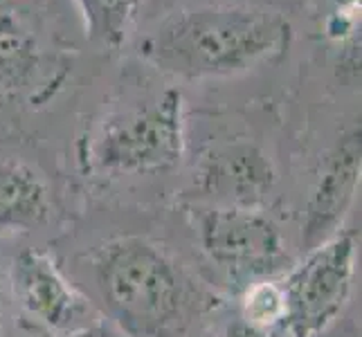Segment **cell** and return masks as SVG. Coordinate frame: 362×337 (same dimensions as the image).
<instances>
[{"label": "cell", "instance_id": "cell-1", "mask_svg": "<svg viewBox=\"0 0 362 337\" xmlns=\"http://www.w3.org/2000/svg\"><path fill=\"white\" fill-rule=\"evenodd\" d=\"M95 281L124 337H194L221 299L160 243L119 236L97 249Z\"/></svg>", "mask_w": 362, "mask_h": 337}, {"label": "cell", "instance_id": "cell-12", "mask_svg": "<svg viewBox=\"0 0 362 337\" xmlns=\"http://www.w3.org/2000/svg\"><path fill=\"white\" fill-rule=\"evenodd\" d=\"M243 315L250 326L255 329H270L284 319V292L281 285L261 279L252 283L243 299Z\"/></svg>", "mask_w": 362, "mask_h": 337}, {"label": "cell", "instance_id": "cell-13", "mask_svg": "<svg viewBox=\"0 0 362 337\" xmlns=\"http://www.w3.org/2000/svg\"><path fill=\"white\" fill-rule=\"evenodd\" d=\"M39 337H110L102 324L99 326H90V329H81V331H72V333H43Z\"/></svg>", "mask_w": 362, "mask_h": 337}, {"label": "cell", "instance_id": "cell-9", "mask_svg": "<svg viewBox=\"0 0 362 337\" xmlns=\"http://www.w3.org/2000/svg\"><path fill=\"white\" fill-rule=\"evenodd\" d=\"M52 211L49 187L34 167L0 160V236L43 227Z\"/></svg>", "mask_w": 362, "mask_h": 337}, {"label": "cell", "instance_id": "cell-7", "mask_svg": "<svg viewBox=\"0 0 362 337\" xmlns=\"http://www.w3.org/2000/svg\"><path fill=\"white\" fill-rule=\"evenodd\" d=\"M360 129H354L342 135V140L335 144L324 162L302 223V247L306 252L340 232V225L354 205L360 184Z\"/></svg>", "mask_w": 362, "mask_h": 337}, {"label": "cell", "instance_id": "cell-8", "mask_svg": "<svg viewBox=\"0 0 362 337\" xmlns=\"http://www.w3.org/2000/svg\"><path fill=\"white\" fill-rule=\"evenodd\" d=\"M205 189L221 198V205L255 207L274 180L270 160L255 146H230L207 160Z\"/></svg>", "mask_w": 362, "mask_h": 337}, {"label": "cell", "instance_id": "cell-3", "mask_svg": "<svg viewBox=\"0 0 362 337\" xmlns=\"http://www.w3.org/2000/svg\"><path fill=\"white\" fill-rule=\"evenodd\" d=\"M185 153L182 95L167 88L108 112L81 142V165L104 178L156 176L176 169Z\"/></svg>", "mask_w": 362, "mask_h": 337}, {"label": "cell", "instance_id": "cell-2", "mask_svg": "<svg viewBox=\"0 0 362 337\" xmlns=\"http://www.w3.org/2000/svg\"><path fill=\"white\" fill-rule=\"evenodd\" d=\"M293 28L255 5H203L171 11L140 41V57L185 81L239 77L284 54Z\"/></svg>", "mask_w": 362, "mask_h": 337}, {"label": "cell", "instance_id": "cell-11", "mask_svg": "<svg viewBox=\"0 0 362 337\" xmlns=\"http://www.w3.org/2000/svg\"><path fill=\"white\" fill-rule=\"evenodd\" d=\"M83 16L86 36L97 47L115 49L124 41L137 16L142 0H74Z\"/></svg>", "mask_w": 362, "mask_h": 337}, {"label": "cell", "instance_id": "cell-10", "mask_svg": "<svg viewBox=\"0 0 362 337\" xmlns=\"http://www.w3.org/2000/svg\"><path fill=\"white\" fill-rule=\"evenodd\" d=\"M43 49L16 0H0V93L25 90L41 70Z\"/></svg>", "mask_w": 362, "mask_h": 337}, {"label": "cell", "instance_id": "cell-14", "mask_svg": "<svg viewBox=\"0 0 362 337\" xmlns=\"http://www.w3.org/2000/svg\"><path fill=\"white\" fill-rule=\"evenodd\" d=\"M226 337H264V335H261L259 329L250 326L247 321H236V324H232V326L228 329Z\"/></svg>", "mask_w": 362, "mask_h": 337}, {"label": "cell", "instance_id": "cell-5", "mask_svg": "<svg viewBox=\"0 0 362 337\" xmlns=\"http://www.w3.org/2000/svg\"><path fill=\"white\" fill-rule=\"evenodd\" d=\"M198 241L211 264L236 279H264L286 259L279 227L255 207L216 205L198 216Z\"/></svg>", "mask_w": 362, "mask_h": 337}, {"label": "cell", "instance_id": "cell-6", "mask_svg": "<svg viewBox=\"0 0 362 337\" xmlns=\"http://www.w3.org/2000/svg\"><path fill=\"white\" fill-rule=\"evenodd\" d=\"M11 285L21 306L47 333H72L99 326L95 306L64 277L43 249H23L11 261Z\"/></svg>", "mask_w": 362, "mask_h": 337}, {"label": "cell", "instance_id": "cell-4", "mask_svg": "<svg viewBox=\"0 0 362 337\" xmlns=\"http://www.w3.org/2000/svg\"><path fill=\"white\" fill-rule=\"evenodd\" d=\"M358 236L340 230L331 239L308 249L286 283L284 319L291 337H317L340 317L354 288Z\"/></svg>", "mask_w": 362, "mask_h": 337}]
</instances>
